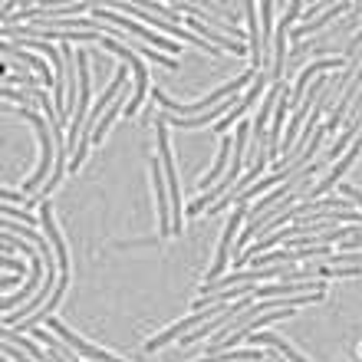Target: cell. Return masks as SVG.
I'll return each instance as SVG.
<instances>
[{"label": "cell", "instance_id": "cell-1", "mask_svg": "<svg viewBox=\"0 0 362 362\" xmlns=\"http://www.w3.org/2000/svg\"><path fill=\"white\" fill-rule=\"evenodd\" d=\"M20 119H27L33 129H37L40 135V145H43V158H40V168L33 175H30L27 181H23V194H40L43 191V185H47V172L49 168H57V142H53V129H47V119L37 112H27V109H20Z\"/></svg>", "mask_w": 362, "mask_h": 362}, {"label": "cell", "instance_id": "cell-2", "mask_svg": "<svg viewBox=\"0 0 362 362\" xmlns=\"http://www.w3.org/2000/svg\"><path fill=\"white\" fill-rule=\"evenodd\" d=\"M125 86V66L119 69V73H115V79L112 83H109V89H105V95L103 99H99V103L93 105V112H89V119H86V125H83V135H79V148L76 152H73V158H69V172H76L79 165H83V158H86L89 155V145H93V132H95V122H99V112H105V109H109V99H115V95H119V89Z\"/></svg>", "mask_w": 362, "mask_h": 362}, {"label": "cell", "instance_id": "cell-3", "mask_svg": "<svg viewBox=\"0 0 362 362\" xmlns=\"http://www.w3.org/2000/svg\"><path fill=\"white\" fill-rule=\"evenodd\" d=\"M99 43H103L105 49H112L115 57H122L125 63L132 66V73H135V95L129 99V105H125V115H135V112H139V105L145 103V95H148V69H145L142 57H139V53H132V49L125 47V43H119V40L99 37Z\"/></svg>", "mask_w": 362, "mask_h": 362}, {"label": "cell", "instance_id": "cell-4", "mask_svg": "<svg viewBox=\"0 0 362 362\" xmlns=\"http://www.w3.org/2000/svg\"><path fill=\"white\" fill-rule=\"evenodd\" d=\"M93 20H112L119 30H129L132 37H139L142 43H152V47H162L165 53H178V47H175L168 37H158L155 30H148V27H142V23H135L132 17H119V13H112V10H105V7H93Z\"/></svg>", "mask_w": 362, "mask_h": 362}, {"label": "cell", "instance_id": "cell-5", "mask_svg": "<svg viewBox=\"0 0 362 362\" xmlns=\"http://www.w3.org/2000/svg\"><path fill=\"white\" fill-rule=\"evenodd\" d=\"M244 218H247V208H244V204H238V211L230 214V224L224 228V238H221V244H218V257H214V264H211L208 276H204V284H214V280H221V276H224L228 260H230V244H234V238H238V228L244 224Z\"/></svg>", "mask_w": 362, "mask_h": 362}, {"label": "cell", "instance_id": "cell-6", "mask_svg": "<svg viewBox=\"0 0 362 362\" xmlns=\"http://www.w3.org/2000/svg\"><path fill=\"white\" fill-rule=\"evenodd\" d=\"M300 13H303V4H300V0H293V4L286 7L284 20L276 23V33H274V69H270V79H274V83H284V43H286V30L293 27V20H300Z\"/></svg>", "mask_w": 362, "mask_h": 362}, {"label": "cell", "instance_id": "cell-7", "mask_svg": "<svg viewBox=\"0 0 362 362\" xmlns=\"http://www.w3.org/2000/svg\"><path fill=\"white\" fill-rule=\"evenodd\" d=\"M152 185H155V198H158V228H162V238H168V234H175L172 230V194H168V185H165L162 158H152Z\"/></svg>", "mask_w": 362, "mask_h": 362}, {"label": "cell", "instance_id": "cell-8", "mask_svg": "<svg viewBox=\"0 0 362 362\" xmlns=\"http://www.w3.org/2000/svg\"><path fill=\"white\" fill-rule=\"evenodd\" d=\"M47 326H49V329H53V333H57V336H63V339H66V343L73 346L76 353H83V356H86L89 362H122V359H115V356L103 353L99 346H89L86 339H83V336H76V333H73V329H66V326L59 323V320H53V316H49V320H47Z\"/></svg>", "mask_w": 362, "mask_h": 362}, {"label": "cell", "instance_id": "cell-9", "mask_svg": "<svg viewBox=\"0 0 362 362\" xmlns=\"http://www.w3.org/2000/svg\"><path fill=\"white\" fill-rule=\"evenodd\" d=\"M339 66H343V59H339V57H326V59H316V63H310V66H306L303 73L296 76L293 89H290V99H286V103H290V109H296V105L303 103V89L310 86V79H313L316 73H326V69H339Z\"/></svg>", "mask_w": 362, "mask_h": 362}, {"label": "cell", "instance_id": "cell-10", "mask_svg": "<svg viewBox=\"0 0 362 362\" xmlns=\"http://www.w3.org/2000/svg\"><path fill=\"white\" fill-rule=\"evenodd\" d=\"M40 224H43V230H47L49 244H53V250H57V264H59V274H69L66 244H63V238H59L57 224H53V211H49V201H40Z\"/></svg>", "mask_w": 362, "mask_h": 362}, {"label": "cell", "instance_id": "cell-11", "mask_svg": "<svg viewBox=\"0 0 362 362\" xmlns=\"http://www.w3.org/2000/svg\"><path fill=\"white\" fill-rule=\"evenodd\" d=\"M0 49H4V57H20V59H23V63H27V66H33V69H37V73H40V79H43L47 86H53V89H57V76H53V69H49L47 63H43V59L37 57V53H30V49H20L17 43H10V40H7V43H4V47H0Z\"/></svg>", "mask_w": 362, "mask_h": 362}, {"label": "cell", "instance_id": "cell-12", "mask_svg": "<svg viewBox=\"0 0 362 362\" xmlns=\"http://www.w3.org/2000/svg\"><path fill=\"white\" fill-rule=\"evenodd\" d=\"M250 343H254V349L257 346H270V349H276V353L284 356L286 362H310V359H303V356L296 353L293 346L286 343V339H280V336H270V333H257V336H247Z\"/></svg>", "mask_w": 362, "mask_h": 362}, {"label": "cell", "instance_id": "cell-13", "mask_svg": "<svg viewBox=\"0 0 362 362\" xmlns=\"http://www.w3.org/2000/svg\"><path fill=\"white\" fill-rule=\"evenodd\" d=\"M346 10H349V4H333V7H326V13L320 20H310V23H300V27H293V40H303L306 33H316V30H323L326 23H333L336 17H343Z\"/></svg>", "mask_w": 362, "mask_h": 362}, {"label": "cell", "instance_id": "cell-14", "mask_svg": "<svg viewBox=\"0 0 362 362\" xmlns=\"http://www.w3.org/2000/svg\"><path fill=\"white\" fill-rule=\"evenodd\" d=\"M260 59L267 63V53L274 49V4H260Z\"/></svg>", "mask_w": 362, "mask_h": 362}, {"label": "cell", "instance_id": "cell-15", "mask_svg": "<svg viewBox=\"0 0 362 362\" xmlns=\"http://www.w3.org/2000/svg\"><path fill=\"white\" fill-rule=\"evenodd\" d=\"M228 155H230V135H221V148H218V158H214V165H211V172L204 175V188H214L218 185V178H224V165H228Z\"/></svg>", "mask_w": 362, "mask_h": 362}, {"label": "cell", "instance_id": "cell-16", "mask_svg": "<svg viewBox=\"0 0 362 362\" xmlns=\"http://www.w3.org/2000/svg\"><path fill=\"white\" fill-rule=\"evenodd\" d=\"M125 105H129V103H125V99H112V105L105 109V112H103V119H99V125H95V132H93V145H99V142H103V139H105V132H109V125H112V119H115V115H119V112H122Z\"/></svg>", "mask_w": 362, "mask_h": 362}, {"label": "cell", "instance_id": "cell-17", "mask_svg": "<svg viewBox=\"0 0 362 362\" xmlns=\"http://www.w3.org/2000/svg\"><path fill=\"white\" fill-rule=\"evenodd\" d=\"M244 13H247V23H250V59L260 63V33H257V7L254 4H244Z\"/></svg>", "mask_w": 362, "mask_h": 362}, {"label": "cell", "instance_id": "cell-18", "mask_svg": "<svg viewBox=\"0 0 362 362\" xmlns=\"http://www.w3.org/2000/svg\"><path fill=\"white\" fill-rule=\"evenodd\" d=\"M4 356H7V359H17V362H37L27 349H20L17 343H7V339H4Z\"/></svg>", "mask_w": 362, "mask_h": 362}, {"label": "cell", "instance_id": "cell-19", "mask_svg": "<svg viewBox=\"0 0 362 362\" xmlns=\"http://www.w3.org/2000/svg\"><path fill=\"white\" fill-rule=\"evenodd\" d=\"M0 198H4V201H20V204H37V198H30V194L13 191V188H4V191H0Z\"/></svg>", "mask_w": 362, "mask_h": 362}, {"label": "cell", "instance_id": "cell-20", "mask_svg": "<svg viewBox=\"0 0 362 362\" xmlns=\"http://www.w3.org/2000/svg\"><path fill=\"white\" fill-rule=\"evenodd\" d=\"M152 13L155 17H165V20H181L178 7H165V4H152Z\"/></svg>", "mask_w": 362, "mask_h": 362}, {"label": "cell", "instance_id": "cell-21", "mask_svg": "<svg viewBox=\"0 0 362 362\" xmlns=\"http://www.w3.org/2000/svg\"><path fill=\"white\" fill-rule=\"evenodd\" d=\"M359 47H362V30H359V33H356L353 40H349V47H346V57H349V59H356V57H359Z\"/></svg>", "mask_w": 362, "mask_h": 362}, {"label": "cell", "instance_id": "cell-22", "mask_svg": "<svg viewBox=\"0 0 362 362\" xmlns=\"http://www.w3.org/2000/svg\"><path fill=\"white\" fill-rule=\"evenodd\" d=\"M0 264H4V270H17V274H23V267H20V264H17L13 257H4Z\"/></svg>", "mask_w": 362, "mask_h": 362}, {"label": "cell", "instance_id": "cell-23", "mask_svg": "<svg viewBox=\"0 0 362 362\" xmlns=\"http://www.w3.org/2000/svg\"><path fill=\"white\" fill-rule=\"evenodd\" d=\"M343 191H346V194H349L353 201H359V204H362V191H359V188H353V185H343Z\"/></svg>", "mask_w": 362, "mask_h": 362}, {"label": "cell", "instance_id": "cell-24", "mask_svg": "<svg viewBox=\"0 0 362 362\" xmlns=\"http://www.w3.org/2000/svg\"><path fill=\"white\" fill-rule=\"evenodd\" d=\"M17 284H20V276H10V274L0 280V286H4V290H10V286H17Z\"/></svg>", "mask_w": 362, "mask_h": 362}, {"label": "cell", "instance_id": "cell-25", "mask_svg": "<svg viewBox=\"0 0 362 362\" xmlns=\"http://www.w3.org/2000/svg\"><path fill=\"white\" fill-rule=\"evenodd\" d=\"M4 362H7V356H4Z\"/></svg>", "mask_w": 362, "mask_h": 362}]
</instances>
